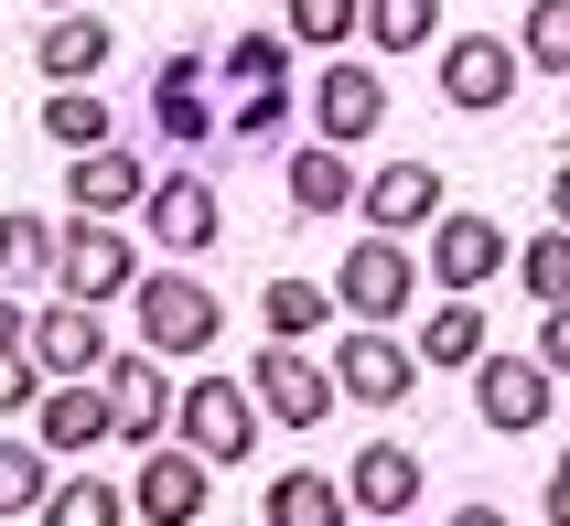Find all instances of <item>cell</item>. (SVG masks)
Instances as JSON below:
<instances>
[{"label":"cell","instance_id":"1f68e13d","mask_svg":"<svg viewBox=\"0 0 570 526\" xmlns=\"http://www.w3.org/2000/svg\"><path fill=\"white\" fill-rule=\"evenodd\" d=\"M517 64L570 76V0H528V22H517Z\"/></svg>","mask_w":570,"mask_h":526},{"label":"cell","instance_id":"52a82bcc","mask_svg":"<svg viewBox=\"0 0 570 526\" xmlns=\"http://www.w3.org/2000/svg\"><path fill=\"white\" fill-rule=\"evenodd\" d=\"M507 258H517V248H507V226H495V216L442 205V216H431V258H420V279H442V290H463V301H474Z\"/></svg>","mask_w":570,"mask_h":526},{"label":"cell","instance_id":"8fae6325","mask_svg":"<svg viewBox=\"0 0 570 526\" xmlns=\"http://www.w3.org/2000/svg\"><path fill=\"white\" fill-rule=\"evenodd\" d=\"M549 387H560V376L539 366V355H484L474 366V408H484V430H539L549 419Z\"/></svg>","mask_w":570,"mask_h":526},{"label":"cell","instance_id":"d590c367","mask_svg":"<svg viewBox=\"0 0 570 526\" xmlns=\"http://www.w3.org/2000/svg\"><path fill=\"white\" fill-rule=\"evenodd\" d=\"M539 366H549V376H570V301H549V311H539Z\"/></svg>","mask_w":570,"mask_h":526},{"label":"cell","instance_id":"f1b7e54d","mask_svg":"<svg viewBox=\"0 0 570 526\" xmlns=\"http://www.w3.org/2000/svg\"><path fill=\"white\" fill-rule=\"evenodd\" d=\"M216 76H226V87H281V76H291V32H269V22H258V32H226Z\"/></svg>","mask_w":570,"mask_h":526},{"label":"cell","instance_id":"ab89813d","mask_svg":"<svg viewBox=\"0 0 570 526\" xmlns=\"http://www.w3.org/2000/svg\"><path fill=\"white\" fill-rule=\"evenodd\" d=\"M452 526H507V516H495V505H463V516H452Z\"/></svg>","mask_w":570,"mask_h":526},{"label":"cell","instance_id":"7c38bea8","mask_svg":"<svg viewBox=\"0 0 570 526\" xmlns=\"http://www.w3.org/2000/svg\"><path fill=\"white\" fill-rule=\"evenodd\" d=\"M151 237L173 258H205L226 237V205H216V183L205 172H151Z\"/></svg>","mask_w":570,"mask_h":526},{"label":"cell","instance_id":"60d3db41","mask_svg":"<svg viewBox=\"0 0 570 526\" xmlns=\"http://www.w3.org/2000/svg\"><path fill=\"white\" fill-rule=\"evenodd\" d=\"M43 11H87V0H43Z\"/></svg>","mask_w":570,"mask_h":526},{"label":"cell","instance_id":"ffe728a7","mask_svg":"<svg viewBox=\"0 0 570 526\" xmlns=\"http://www.w3.org/2000/svg\"><path fill=\"white\" fill-rule=\"evenodd\" d=\"M108 43H119V32L97 22V11H55V22H43V43H32V64H43L55 87H87L97 64H108Z\"/></svg>","mask_w":570,"mask_h":526},{"label":"cell","instance_id":"83f0119b","mask_svg":"<svg viewBox=\"0 0 570 526\" xmlns=\"http://www.w3.org/2000/svg\"><path fill=\"white\" fill-rule=\"evenodd\" d=\"M55 248H65V226H43V216H0V279H11V290L55 279Z\"/></svg>","mask_w":570,"mask_h":526},{"label":"cell","instance_id":"8992f818","mask_svg":"<svg viewBox=\"0 0 570 526\" xmlns=\"http://www.w3.org/2000/svg\"><path fill=\"white\" fill-rule=\"evenodd\" d=\"M334 301H345L355 322H399V311L420 301V258L399 248V237H377V226H366V237H355V258L334 269Z\"/></svg>","mask_w":570,"mask_h":526},{"label":"cell","instance_id":"74e56055","mask_svg":"<svg viewBox=\"0 0 570 526\" xmlns=\"http://www.w3.org/2000/svg\"><path fill=\"white\" fill-rule=\"evenodd\" d=\"M0 344H32V311L11 301V290H0Z\"/></svg>","mask_w":570,"mask_h":526},{"label":"cell","instance_id":"4316f807","mask_svg":"<svg viewBox=\"0 0 570 526\" xmlns=\"http://www.w3.org/2000/svg\"><path fill=\"white\" fill-rule=\"evenodd\" d=\"M323 311H334V290H323V279H269V290H258V322H269V344H302L323 322Z\"/></svg>","mask_w":570,"mask_h":526},{"label":"cell","instance_id":"8d00e7d4","mask_svg":"<svg viewBox=\"0 0 570 526\" xmlns=\"http://www.w3.org/2000/svg\"><path fill=\"white\" fill-rule=\"evenodd\" d=\"M549 526H570V451L549 463Z\"/></svg>","mask_w":570,"mask_h":526},{"label":"cell","instance_id":"30bf717a","mask_svg":"<svg viewBox=\"0 0 570 526\" xmlns=\"http://www.w3.org/2000/svg\"><path fill=\"white\" fill-rule=\"evenodd\" d=\"M32 440H43V451H97V440H119L108 387H97V376H43V398H32Z\"/></svg>","mask_w":570,"mask_h":526},{"label":"cell","instance_id":"e0dca14e","mask_svg":"<svg viewBox=\"0 0 570 526\" xmlns=\"http://www.w3.org/2000/svg\"><path fill=\"white\" fill-rule=\"evenodd\" d=\"M355 205H366L377 237H410V226L442 216V172H431V161H387L377 183H355Z\"/></svg>","mask_w":570,"mask_h":526},{"label":"cell","instance_id":"e575fe53","mask_svg":"<svg viewBox=\"0 0 570 526\" xmlns=\"http://www.w3.org/2000/svg\"><path fill=\"white\" fill-rule=\"evenodd\" d=\"M43 398V366H32V344H0V419L11 408H32Z\"/></svg>","mask_w":570,"mask_h":526},{"label":"cell","instance_id":"5bb4252c","mask_svg":"<svg viewBox=\"0 0 570 526\" xmlns=\"http://www.w3.org/2000/svg\"><path fill=\"white\" fill-rule=\"evenodd\" d=\"M442 97L452 108H507L517 97V43H495V32H463V43H442Z\"/></svg>","mask_w":570,"mask_h":526},{"label":"cell","instance_id":"7a4b0ae2","mask_svg":"<svg viewBox=\"0 0 570 526\" xmlns=\"http://www.w3.org/2000/svg\"><path fill=\"white\" fill-rule=\"evenodd\" d=\"M173 430H184V451H205L226 473V463L258 451V398L237 376H194V387H173Z\"/></svg>","mask_w":570,"mask_h":526},{"label":"cell","instance_id":"f546056e","mask_svg":"<svg viewBox=\"0 0 570 526\" xmlns=\"http://www.w3.org/2000/svg\"><path fill=\"white\" fill-rule=\"evenodd\" d=\"M55 495V451L43 440H0V516H32Z\"/></svg>","mask_w":570,"mask_h":526},{"label":"cell","instance_id":"484cf974","mask_svg":"<svg viewBox=\"0 0 570 526\" xmlns=\"http://www.w3.org/2000/svg\"><path fill=\"white\" fill-rule=\"evenodd\" d=\"M108 129H119L108 97H87V87H55V97H43V140H55V151H97Z\"/></svg>","mask_w":570,"mask_h":526},{"label":"cell","instance_id":"d6a6232c","mask_svg":"<svg viewBox=\"0 0 570 526\" xmlns=\"http://www.w3.org/2000/svg\"><path fill=\"white\" fill-rule=\"evenodd\" d=\"M517 279H528V301H570V226H539L528 248H517Z\"/></svg>","mask_w":570,"mask_h":526},{"label":"cell","instance_id":"3957f363","mask_svg":"<svg viewBox=\"0 0 570 526\" xmlns=\"http://www.w3.org/2000/svg\"><path fill=\"white\" fill-rule=\"evenodd\" d=\"M410 387H420V344H399V322H355V334L334 344V398L410 408Z\"/></svg>","mask_w":570,"mask_h":526},{"label":"cell","instance_id":"b9f144b4","mask_svg":"<svg viewBox=\"0 0 570 526\" xmlns=\"http://www.w3.org/2000/svg\"><path fill=\"white\" fill-rule=\"evenodd\" d=\"M366 526H399V516H366Z\"/></svg>","mask_w":570,"mask_h":526},{"label":"cell","instance_id":"7bdbcfd3","mask_svg":"<svg viewBox=\"0 0 570 526\" xmlns=\"http://www.w3.org/2000/svg\"><path fill=\"white\" fill-rule=\"evenodd\" d=\"M129 526H140V516H129Z\"/></svg>","mask_w":570,"mask_h":526},{"label":"cell","instance_id":"7402d4cb","mask_svg":"<svg viewBox=\"0 0 570 526\" xmlns=\"http://www.w3.org/2000/svg\"><path fill=\"white\" fill-rule=\"evenodd\" d=\"M258 516H269V526H355V505H345L334 473H281V484L258 495Z\"/></svg>","mask_w":570,"mask_h":526},{"label":"cell","instance_id":"9c48e42d","mask_svg":"<svg viewBox=\"0 0 570 526\" xmlns=\"http://www.w3.org/2000/svg\"><path fill=\"white\" fill-rule=\"evenodd\" d=\"M387 119V87H377V64H355V54H334L313 76V140H334V151H355L366 129Z\"/></svg>","mask_w":570,"mask_h":526},{"label":"cell","instance_id":"4dcf8cb0","mask_svg":"<svg viewBox=\"0 0 570 526\" xmlns=\"http://www.w3.org/2000/svg\"><path fill=\"white\" fill-rule=\"evenodd\" d=\"M442 32V0H366V43L377 54H420Z\"/></svg>","mask_w":570,"mask_h":526},{"label":"cell","instance_id":"44dd1931","mask_svg":"<svg viewBox=\"0 0 570 526\" xmlns=\"http://www.w3.org/2000/svg\"><path fill=\"white\" fill-rule=\"evenodd\" d=\"M410 344H420V366H452V376H474V366H484V355H495V344H484V311H474V301H463V290H452V301H442V311H431V322H420V334H410Z\"/></svg>","mask_w":570,"mask_h":526},{"label":"cell","instance_id":"d6986e66","mask_svg":"<svg viewBox=\"0 0 570 526\" xmlns=\"http://www.w3.org/2000/svg\"><path fill=\"white\" fill-rule=\"evenodd\" d=\"M32 366H43V376H97V366H108L97 311L87 301H43V311H32Z\"/></svg>","mask_w":570,"mask_h":526},{"label":"cell","instance_id":"ee69618b","mask_svg":"<svg viewBox=\"0 0 570 526\" xmlns=\"http://www.w3.org/2000/svg\"><path fill=\"white\" fill-rule=\"evenodd\" d=\"M560 108H570V97H560Z\"/></svg>","mask_w":570,"mask_h":526},{"label":"cell","instance_id":"9a60e30c","mask_svg":"<svg viewBox=\"0 0 570 526\" xmlns=\"http://www.w3.org/2000/svg\"><path fill=\"white\" fill-rule=\"evenodd\" d=\"M345 505L355 516H410L420 505V451L410 440H366V451L345 463Z\"/></svg>","mask_w":570,"mask_h":526},{"label":"cell","instance_id":"f35d334b","mask_svg":"<svg viewBox=\"0 0 570 526\" xmlns=\"http://www.w3.org/2000/svg\"><path fill=\"white\" fill-rule=\"evenodd\" d=\"M549 226H570V161L549 172Z\"/></svg>","mask_w":570,"mask_h":526},{"label":"cell","instance_id":"cb8c5ba5","mask_svg":"<svg viewBox=\"0 0 570 526\" xmlns=\"http://www.w3.org/2000/svg\"><path fill=\"white\" fill-rule=\"evenodd\" d=\"M32 526H129L119 484H97V473H55V495L32 505Z\"/></svg>","mask_w":570,"mask_h":526},{"label":"cell","instance_id":"603a6c76","mask_svg":"<svg viewBox=\"0 0 570 526\" xmlns=\"http://www.w3.org/2000/svg\"><path fill=\"white\" fill-rule=\"evenodd\" d=\"M281 193L302 205V216H345V205H355V172H345V151H334V140H302Z\"/></svg>","mask_w":570,"mask_h":526},{"label":"cell","instance_id":"ba28073f","mask_svg":"<svg viewBox=\"0 0 570 526\" xmlns=\"http://www.w3.org/2000/svg\"><path fill=\"white\" fill-rule=\"evenodd\" d=\"M205 451H184V440H151L140 451V473H129V516L140 526H194L205 516Z\"/></svg>","mask_w":570,"mask_h":526},{"label":"cell","instance_id":"277c9868","mask_svg":"<svg viewBox=\"0 0 570 526\" xmlns=\"http://www.w3.org/2000/svg\"><path fill=\"white\" fill-rule=\"evenodd\" d=\"M55 290L65 301H119V290H140V248L119 237V216H76L65 226V248H55Z\"/></svg>","mask_w":570,"mask_h":526},{"label":"cell","instance_id":"ac0fdd59","mask_svg":"<svg viewBox=\"0 0 570 526\" xmlns=\"http://www.w3.org/2000/svg\"><path fill=\"white\" fill-rule=\"evenodd\" d=\"M151 119H161V140H205L216 129V76H205V54H161V76H151Z\"/></svg>","mask_w":570,"mask_h":526},{"label":"cell","instance_id":"4fadbf2b","mask_svg":"<svg viewBox=\"0 0 570 526\" xmlns=\"http://www.w3.org/2000/svg\"><path fill=\"white\" fill-rule=\"evenodd\" d=\"M97 387H108L119 440H140V451H151V440L173 430V376H161V355H119V366H97Z\"/></svg>","mask_w":570,"mask_h":526},{"label":"cell","instance_id":"6da1fadb","mask_svg":"<svg viewBox=\"0 0 570 526\" xmlns=\"http://www.w3.org/2000/svg\"><path fill=\"white\" fill-rule=\"evenodd\" d=\"M129 311H140V344L151 355H216V334H226V301L194 269H140Z\"/></svg>","mask_w":570,"mask_h":526},{"label":"cell","instance_id":"5b68a950","mask_svg":"<svg viewBox=\"0 0 570 526\" xmlns=\"http://www.w3.org/2000/svg\"><path fill=\"white\" fill-rule=\"evenodd\" d=\"M248 398H258V419L323 430V419H334V366L302 355V344H269V355H248Z\"/></svg>","mask_w":570,"mask_h":526},{"label":"cell","instance_id":"d4e9b609","mask_svg":"<svg viewBox=\"0 0 570 526\" xmlns=\"http://www.w3.org/2000/svg\"><path fill=\"white\" fill-rule=\"evenodd\" d=\"M281 32L313 43V54H345L355 32H366V0H281Z\"/></svg>","mask_w":570,"mask_h":526},{"label":"cell","instance_id":"2e32d148","mask_svg":"<svg viewBox=\"0 0 570 526\" xmlns=\"http://www.w3.org/2000/svg\"><path fill=\"white\" fill-rule=\"evenodd\" d=\"M65 193H76V216H119V205H151V172H140V151L97 140V151L65 161Z\"/></svg>","mask_w":570,"mask_h":526},{"label":"cell","instance_id":"836d02e7","mask_svg":"<svg viewBox=\"0 0 570 526\" xmlns=\"http://www.w3.org/2000/svg\"><path fill=\"white\" fill-rule=\"evenodd\" d=\"M226 129H237V140H281V129H291V76H281V87H237Z\"/></svg>","mask_w":570,"mask_h":526}]
</instances>
